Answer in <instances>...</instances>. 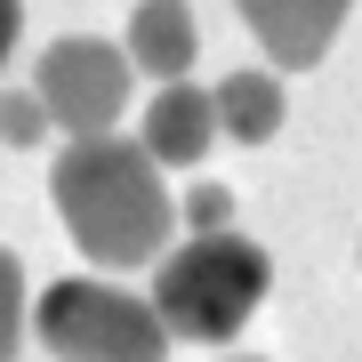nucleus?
I'll use <instances>...</instances> for the list:
<instances>
[{"label": "nucleus", "instance_id": "1", "mask_svg": "<svg viewBox=\"0 0 362 362\" xmlns=\"http://www.w3.org/2000/svg\"><path fill=\"white\" fill-rule=\"evenodd\" d=\"M49 202L65 218L73 250L89 266H153L169 250L177 202L161 185V161L129 137H65V153L49 161Z\"/></svg>", "mask_w": 362, "mask_h": 362}, {"label": "nucleus", "instance_id": "2", "mask_svg": "<svg viewBox=\"0 0 362 362\" xmlns=\"http://www.w3.org/2000/svg\"><path fill=\"white\" fill-rule=\"evenodd\" d=\"M274 290V258L250 233H194L185 250H161L153 258V306L169 338H185V346H233L242 322L266 306Z\"/></svg>", "mask_w": 362, "mask_h": 362}, {"label": "nucleus", "instance_id": "3", "mask_svg": "<svg viewBox=\"0 0 362 362\" xmlns=\"http://www.w3.org/2000/svg\"><path fill=\"white\" fill-rule=\"evenodd\" d=\"M33 338L49 346V362H161L169 354L161 306L113 282H49L33 306Z\"/></svg>", "mask_w": 362, "mask_h": 362}, {"label": "nucleus", "instance_id": "4", "mask_svg": "<svg viewBox=\"0 0 362 362\" xmlns=\"http://www.w3.org/2000/svg\"><path fill=\"white\" fill-rule=\"evenodd\" d=\"M129 73H137L129 49H113V40H97V33H65V40L40 49L33 89H40V105H49V121L65 137H105L129 113Z\"/></svg>", "mask_w": 362, "mask_h": 362}, {"label": "nucleus", "instance_id": "5", "mask_svg": "<svg viewBox=\"0 0 362 362\" xmlns=\"http://www.w3.org/2000/svg\"><path fill=\"white\" fill-rule=\"evenodd\" d=\"M233 8H242V25L258 33V49H266L274 73H306V65L330 57V40H338L354 0H233Z\"/></svg>", "mask_w": 362, "mask_h": 362}, {"label": "nucleus", "instance_id": "6", "mask_svg": "<svg viewBox=\"0 0 362 362\" xmlns=\"http://www.w3.org/2000/svg\"><path fill=\"white\" fill-rule=\"evenodd\" d=\"M137 145L161 169H202L209 145H218V97H209V89H185V81H161L153 105H145Z\"/></svg>", "mask_w": 362, "mask_h": 362}, {"label": "nucleus", "instance_id": "7", "mask_svg": "<svg viewBox=\"0 0 362 362\" xmlns=\"http://www.w3.org/2000/svg\"><path fill=\"white\" fill-rule=\"evenodd\" d=\"M194 49H202V33H194V8L185 0H137L129 8V65L137 73L185 81L194 73Z\"/></svg>", "mask_w": 362, "mask_h": 362}, {"label": "nucleus", "instance_id": "8", "mask_svg": "<svg viewBox=\"0 0 362 362\" xmlns=\"http://www.w3.org/2000/svg\"><path fill=\"white\" fill-rule=\"evenodd\" d=\"M209 97H218V137H233V145H266L282 129V113H290L274 73H226Z\"/></svg>", "mask_w": 362, "mask_h": 362}, {"label": "nucleus", "instance_id": "9", "mask_svg": "<svg viewBox=\"0 0 362 362\" xmlns=\"http://www.w3.org/2000/svg\"><path fill=\"white\" fill-rule=\"evenodd\" d=\"M57 121L49 105H40V89H0V145H40Z\"/></svg>", "mask_w": 362, "mask_h": 362}, {"label": "nucleus", "instance_id": "10", "mask_svg": "<svg viewBox=\"0 0 362 362\" xmlns=\"http://www.w3.org/2000/svg\"><path fill=\"white\" fill-rule=\"evenodd\" d=\"M25 346V266L0 250V362H16Z\"/></svg>", "mask_w": 362, "mask_h": 362}, {"label": "nucleus", "instance_id": "11", "mask_svg": "<svg viewBox=\"0 0 362 362\" xmlns=\"http://www.w3.org/2000/svg\"><path fill=\"white\" fill-rule=\"evenodd\" d=\"M177 226H194V233H226V226H233V194H226L218 177H194V194H185Z\"/></svg>", "mask_w": 362, "mask_h": 362}, {"label": "nucleus", "instance_id": "12", "mask_svg": "<svg viewBox=\"0 0 362 362\" xmlns=\"http://www.w3.org/2000/svg\"><path fill=\"white\" fill-rule=\"evenodd\" d=\"M16 25H25V8H16V0H0V65H8V49H16Z\"/></svg>", "mask_w": 362, "mask_h": 362}, {"label": "nucleus", "instance_id": "13", "mask_svg": "<svg viewBox=\"0 0 362 362\" xmlns=\"http://www.w3.org/2000/svg\"><path fill=\"white\" fill-rule=\"evenodd\" d=\"M226 362H266V354H226Z\"/></svg>", "mask_w": 362, "mask_h": 362}]
</instances>
